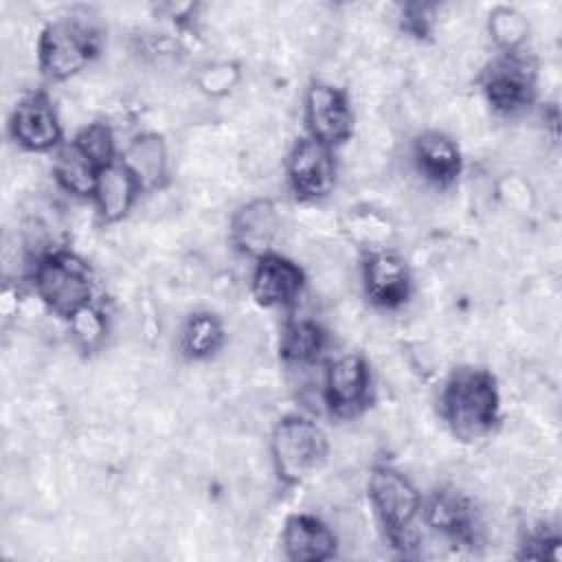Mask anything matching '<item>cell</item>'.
Returning <instances> with one entry per match:
<instances>
[{"mask_svg":"<svg viewBox=\"0 0 562 562\" xmlns=\"http://www.w3.org/2000/svg\"><path fill=\"white\" fill-rule=\"evenodd\" d=\"M435 18V4L426 2H408L402 7V26L415 37H424L430 31Z\"/></svg>","mask_w":562,"mask_h":562,"instance_id":"d4e9b609","label":"cell"},{"mask_svg":"<svg viewBox=\"0 0 562 562\" xmlns=\"http://www.w3.org/2000/svg\"><path fill=\"white\" fill-rule=\"evenodd\" d=\"M37 296L48 310L70 318L81 307L90 305L92 274L88 266L72 252H46L33 272Z\"/></svg>","mask_w":562,"mask_h":562,"instance_id":"277c9868","label":"cell"},{"mask_svg":"<svg viewBox=\"0 0 562 562\" xmlns=\"http://www.w3.org/2000/svg\"><path fill=\"white\" fill-rule=\"evenodd\" d=\"M369 498L395 547L415 542V522L422 514V498L415 485L391 465H375L369 474Z\"/></svg>","mask_w":562,"mask_h":562,"instance_id":"3957f363","label":"cell"},{"mask_svg":"<svg viewBox=\"0 0 562 562\" xmlns=\"http://www.w3.org/2000/svg\"><path fill=\"white\" fill-rule=\"evenodd\" d=\"M235 79H237V68L233 64H215L204 68V72L200 75V86L204 92L222 94L231 90Z\"/></svg>","mask_w":562,"mask_h":562,"instance_id":"484cf974","label":"cell"},{"mask_svg":"<svg viewBox=\"0 0 562 562\" xmlns=\"http://www.w3.org/2000/svg\"><path fill=\"white\" fill-rule=\"evenodd\" d=\"M303 281V270L294 261L268 252L257 259L252 272V296L263 307L285 305L299 296Z\"/></svg>","mask_w":562,"mask_h":562,"instance_id":"4fadbf2b","label":"cell"},{"mask_svg":"<svg viewBox=\"0 0 562 562\" xmlns=\"http://www.w3.org/2000/svg\"><path fill=\"white\" fill-rule=\"evenodd\" d=\"M419 171L435 184H450L461 171V154L452 138L441 132H424L415 140Z\"/></svg>","mask_w":562,"mask_h":562,"instance_id":"e0dca14e","label":"cell"},{"mask_svg":"<svg viewBox=\"0 0 562 562\" xmlns=\"http://www.w3.org/2000/svg\"><path fill=\"white\" fill-rule=\"evenodd\" d=\"M325 400L340 417H351L364 408L369 400V367L360 353H345L329 362Z\"/></svg>","mask_w":562,"mask_h":562,"instance_id":"9c48e42d","label":"cell"},{"mask_svg":"<svg viewBox=\"0 0 562 562\" xmlns=\"http://www.w3.org/2000/svg\"><path fill=\"white\" fill-rule=\"evenodd\" d=\"M143 187H158L167 171L165 143L156 134H140L130 140L121 160Z\"/></svg>","mask_w":562,"mask_h":562,"instance_id":"ac0fdd59","label":"cell"},{"mask_svg":"<svg viewBox=\"0 0 562 562\" xmlns=\"http://www.w3.org/2000/svg\"><path fill=\"white\" fill-rule=\"evenodd\" d=\"M305 121L314 140L327 147L345 143L353 125L345 92L325 81L312 83L305 97Z\"/></svg>","mask_w":562,"mask_h":562,"instance_id":"52a82bcc","label":"cell"},{"mask_svg":"<svg viewBox=\"0 0 562 562\" xmlns=\"http://www.w3.org/2000/svg\"><path fill=\"white\" fill-rule=\"evenodd\" d=\"M283 549L294 562H323L336 553V536L316 516L294 514L283 527Z\"/></svg>","mask_w":562,"mask_h":562,"instance_id":"5bb4252c","label":"cell"},{"mask_svg":"<svg viewBox=\"0 0 562 562\" xmlns=\"http://www.w3.org/2000/svg\"><path fill=\"white\" fill-rule=\"evenodd\" d=\"M99 169L114 162V140L112 132L103 123H90L83 127L77 138L72 140Z\"/></svg>","mask_w":562,"mask_h":562,"instance_id":"cb8c5ba5","label":"cell"},{"mask_svg":"<svg viewBox=\"0 0 562 562\" xmlns=\"http://www.w3.org/2000/svg\"><path fill=\"white\" fill-rule=\"evenodd\" d=\"M426 522L457 540L470 542L476 536V514L472 503L454 492V490H439L430 496L424 507Z\"/></svg>","mask_w":562,"mask_h":562,"instance_id":"9a60e30c","label":"cell"},{"mask_svg":"<svg viewBox=\"0 0 562 562\" xmlns=\"http://www.w3.org/2000/svg\"><path fill=\"white\" fill-rule=\"evenodd\" d=\"M364 290L373 305L397 307L411 294V270L406 261L391 250H373L362 268Z\"/></svg>","mask_w":562,"mask_h":562,"instance_id":"8fae6325","label":"cell"},{"mask_svg":"<svg viewBox=\"0 0 562 562\" xmlns=\"http://www.w3.org/2000/svg\"><path fill=\"white\" fill-rule=\"evenodd\" d=\"M57 182L75 195H92L99 167L75 145H64L55 158Z\"/></svg>","mask_w":562,"mask_h":562,"instance_id":"d6986e66","label":"cell"},{"mask_svg":"<svg viewBox=\"0 0 562 562\" xmlns=\"http://www.w3.org/2000/svg\"><path fill=\"white\" fill-rule=\"evenodd\" d=\"M279 231V213L266 198L241 204L231 220V239L235 248L248 257H263L270 252Z\"/></svg>","mask_w":562,"mask_h":562,"instance_id":"7c38bea8","label":"cell"},{"mask_svg":"<svg viewBox=\"0 0 562 562\" xmlns=\"http://www.w3.org/2000/svg\"><path fill=\"white\" fill-rule=\"evenodd\" d=\"M68 321H70V334L81 349L92 351L103 342L108 323H105V316L97 307L86 305L79 312H75Z\"/></svg>","mask_w":562,"mask_h":562,"instance_id":"603a6c76","label":"cell"},{"mask_svg":"<svg viewBox=\"0 0 562 562\" xmlns=\"http://www.w3.org/2000/svg\"><path fill=\"white\" fill-rule=\"evenodd\" d=\"M498 389L492 373L483 369H457L441 393V413L461 441H476L492 432L498 422Z\"/></svg>","mask_w":562,"mask_h":562,"instance_id":"6da1fadb","label":"cell"},{"mask_svg":"<svg viewBox=\"0 0 562 562\" xmlns=\"http://www.w3.org/2000/svg\"><path fill=\"white\" fill-rule=\"evenodd\" d=\"M224 342V327L213 314H193L182 327V349L189 358H209Z\"/></svg>","mask_w":562,"mask_h":562,"instance_id":"44dd1931","label":"cell"},{"mask_svg":"<svg viewBox=\"0 0 562 562\" xmlns=\"http://www.w3.org/2000/svg\"><path fill=\"white\" fill-rule=\"evenodd\" d=\"M490 33L492 40L505 50V53H516L520 48V44L525 42L527 33H529V24L527 18L516 11L514 7H496L490 13Z\"/></svg>","mask_w":562,"mask_h":562,"instance_id":"7402d4cb","label":"cell"},{"mask_svg":"<svg viewBox=\"0 0 562 562\" xmlns=\"http://www.w3.org/2000/svg\"><path fill=\"white\" fill-rule=\"evenodd\" d=\"M327 450L325 432L307 417L288 415L272 430V463L285 485H296L312 476L325 463Z\"/></svg>","mask_w":562,"mask_h":562,"instance_id":"7a4b0ae2","label":"cell"},{"mask_svg":"<svg viewBox=\"0 0 562 562\" xmlns=\"http://www.w3.org/2000/svg\"><path fill=\"white\" fill-rule=\"evenodd\" d=\"M483 92L490 105L503 114L527 108L536 94V68L516 53H503L483 72Z\"/></svg>","mask_w":562,"mask_h":562,"instance_id":"8992f818","label":"cell"},{"mask_svg":"<svg viewBox=\"0 0 562 562\" xmlns=\"http://www.w3.org/2000/svg\"><path fill=\"white\" fill-rule=\"evenodd\" d=\"M94 55L97 33L79 20H55L40 35V68L50 79L61 81L77 75Z\"/></svg>","mask_w":562,"mask_h":562,"instance_id":"5b68a950","label":"cell"},{"mask_svg":"<svg viewBox=\"0 0 562 562\" xmlns=\"http://www.w3.org/2000/svg\"><path fill=\"white\" fill-rule=\"evenodd\" d=\"M140 184L123 162H110L99 169L94 182V202L103 222H116L132 209Z\"/></svg>","mask_w":562,"mask_h":562,"instance_id":"2e32d148","label":"cell"},{"mask_svg":"<svg viewBox=\"0 0 562 562\" xmlns=\"http://www.w3.org/2000/svg\"><path fill=\"white\" fill-rule=\"evenodd\" d=\"M325 349V331L307 318L292 321L281 334V356L288 362H314Z\"/></svg>","mask_w":562,"mask_h":562,"instance_id":"ffe728a7","label":"cell"},{"mask_svg":"<svg viewBox=\"0 0 562 562\" xmlns=\"http://www.w3.org/2000/svg\"><path fill=\"white\" fill-rule=\"evenodd\" d=\"M288 180L303 200L325 198L336 182V162L331 147L310 138H301L288 158Z\"/></svg>","mask_w":562,"mask_h":562,"instance_id":"ba28073f","label":"cell"},{"mask_svg":"<svg viewBox=\"0 0 562 562\" xmlns=\"http://www.w3.org/2000/svg\"><path fill=\"white\" fill-rule=\"evenodd\" d=\"M11 136L29 151H46L59 143L61 127L42 92H31L18 101L11 114Z\"/></svg>","mask_w":562,"mask_h":562,"instance_id":"30bf717a","label":"cell"}]
</instances>
